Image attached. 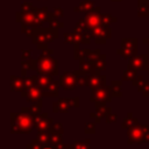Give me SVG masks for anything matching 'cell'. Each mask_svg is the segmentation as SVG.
<instances>
[{
  "mask_svg": "<svg viewBox=\"0 0 149 149\" xmlns=\"http://www.w3.org/2000/svg\"><path fill=\"white\" fill-rule=\"evenodd\" d=\"M58 62L49 54H41L37 59H26L23 66L27 70H35L38 74L55 76L58 73Z\"/></svg>",
  "mask_w": 149,
  "mask_h": 149,
  "instance_id": "obj_1",
  "label": "cell"
},
{
  "mask_svg": "<svg viewBox=\"0 0 149 149\" xmlns=\"http://www.w3.org/2000/svg\"><path fill=\"white\" fill-rule=\"evenodd\" d=\"M58 29H54L50 26L48 28L36 27L31 29V42L37 45L38 49H47L48 43L58 37Z\"/></svg>",
  "mask_w": 149,
  "mask_h": 149,
  "instance_id": "obj_2",
  "label": "cell"
},
{
  "mask_svg": "<svg viewBox=\"0 0 149 149\" xmlns=\"http://www.w3.org/2000/svg\"><path fill=\"white\" fill-rule=\"evenodd\" d=\"M12 121H10V129L12 133H22L29 134L34 128V120L33 113H12Z\"/></svg>",
  "mask_w": 149,
  "mask_h": 149,
  "instance_id": "obj_3",
  "label": "cell"
},
{
  "mask_svg": "<svg viewBox=\"0 0 149 149\" xmlns=\"http://www.w3.org/2000/svg\"><path fill=\"white\" fill-rule=\"evenodd\" d=\"M128 143H149V127L144 125H134L128 128Z\"/></svg>",
  "mask_w": 149,
  "mask_h": 149,
  "instance_id": "obj_4",
  "label": "cell"
},
{
  "mask_svg": "<svg viewBox=\"0 0 149 149\" xmlns=\"http://www.w3.org/2000/svg\"><path fill=\"white\" fill-rule=\"evenodd\" d=\"M37 84L43 91V95L47 97H57L58 94V84L52 79V76L49 74H38Z\"/></svg>",
  "mask_w": 149,
  "mask_h": 149,
  "instance_id": "obj_5",
  "label": "cell"
},
{
  "mask_svg": "<svg viewBox=\"0 0 149 149\" xmlns=\"http://www.w3.org/2000/svg\"><path fill=\"white\" fill-rule=\"evenodd\" d=\"M34 8L31 10H28V12L20 10V12L16 13V21L19 23H21V27H29V28L41 27Z\"/></svg>",
  "mask_w": 149,
  "mask_h": 149,
  "instance_id": "obj_6",
  "label": "cell"
},
{
  "mask_svg": "<svg viewBox=\"0 0 149 149\" xmlns=\"http://www.w3.org/2000/svg\"><path fill=\"white\" fill-rule=\"evenodd\" d=\"M122 47L118 49L116 52L125 58H130L136 55L137 50V40L136 38H122Z\"/></svg>",
  "mask_w": 149,
  "mask_h": 149,
  "instance_id": "obj_7",
  "label": "cell"
},
{
  "mask_svg": "<svg viewBox=\"0 0 149 149\" xmlns=\"http://www.w3.org/2000/svg\"><path fill=\"white\" fill-rule=\"evenodd\" d=\"M33 120L34 127L38 132H47L54 125V120L51 118H48L47 113H33Z\"/></svg>",
  "mask_w": 149,
  "mask_h": 149,
  "instance_id": "obj_8",
  "label": "cell"
},
{
  "mask_svg": "<svg viewBox=\"0 0 149 149\" xmlns=\"http://www.w3.org/2000/svg\"><path fill=\"white\" fill-rule=\"evenodd\" d=\"M85 23H86V28H87L88 33H91V30L93 28L102 24V14L100 12V7H94V9L92 12L86 14Z\"/></svg>",
  "mask_w": 149,
  "mask_h": 149,
  "instance_id": "obj_9",
  "label": "cell"
},
{
  "mask_svg": "<svg viewBox=\"0 0 149 149\" xmlns=\"http://www.w3.org/2000/svg\"><path fill=\"white\" fill-rule=\"evenodd\" d=\"M79 70L76 72H64L59 77V84L64 90H73L74 86L78 84L79 79Z\"/></svg>",
  "mask_w": 149,
  "mask_h": 149,
  "instance_id": "obj_10",
  "label": "cell"
},
{
  "mask_svg": "<svg viewBox=\"0 0 149 149\" xmlns=\"http://www.w3.org/2000/svg\"><path fill=\"white\" fill-rule=\"evenodd\" d=\"M111 93L108 91L107 87H98V88H93L92 90V97H91V101L95 102V107L99 106H104L105 102L111 100Z\"/></svg>",
  "mask_w": 149,
  "mask_h": 149,
  "instance_id": "obj_11",
  "label": "cell"
},
{
  "mask_svg": "<svg viewBox=\"0 0 149 149\" xmlns=\"http://www.w3.org/2000/svg\"><path fill=\"white\" fill-rule=\"evenodd\" d=\"M92 36L94 37V41L97 44H104L106 43V40L112 36V31L109 29V26L100 24L91 30Z\"/></svg>",
  "mask_w": 149,
  "mask_h": 149,
  "instance_id": "obj_12",
  "label": "cell"
},
{
  "mask_svg": "<svg viewBox=\"0 0 149 149\" xmlns=\"http://www.w3.org/2000/svg\"><path fill=\"white\" fill-rule=\"evenodd\" d=\"M42 95H43V91H42L41 86L37 84V81H36L31 87H29V90H28L27 92L22 93V97H26L27 101L33 102V104L40 102Z\"/></svg>",
  "mask_w": 149,
  "mask_h": 149,
  "instance_id": "obj_13",
  "label": "cell"
},
{
  "mask_svg": "<svg viewBox=\"0 0 149 149\" xmlns=\"http://www.w3.org/2000/svg\"><path fill=\"white\" fill-rule=\"evenodd\" d=\"M105 81L106 77L100 74V71H95L88 76V86H91L92 90L98 87H105Z\"/></svg>",
  "mask_w": 149,
  "mask_h": 149,
  "instance_id": "obj_14",
  "label": "cell"
},
{
  "mask_svg": "<svg viewBox=\"0 0 149 149\" xmlns=\"http://www.w3.org/2000/svg\"><path fill=\"white\" fill-rule=\"evenodd\" d=\"M144 62H146V55H135L130 57L128 62V68L133 69L135 71L144 69Z\"/></svg>",
  "mask_w": 149,
  "mask_h": 149,
  "instance_id": "obj_15",
  "label": "cell"
},
{
  "mask_svg": "<svg viewBox=\"0 0 149 149\" xmlns=\"http://www.w3.org/2000/svg\"><path fill=\"white\" fill-rule=\"evenodd\" d=\"M72 107L69 99L68 98H64V99H58L57 102H54V106H52V111L56 113V112H62V113H65L69 111V108Z\"/></svg>",
  "mask_w": 149,
  "mask_h": 149,
  "instance_id": "obj_16",
  "label": "cell"
},
{
  "mask_svg": "<svg viewBox=\"0 0 149 149\" xmlns=\"http://www.w3.org/2000/svg\"><path fill=\"white\" fill-rule=\"evenodd\" d=\"M94 9V1L92 0H84L81 1L77 7H74V12L78 13H84V14H88L90 12H92Z\"/></svg>",
  "mask_w": 149,
  "mask_h": 149,
  "instance_id": "obj_17",
  "label": "cell"
},
{
  "mask_svg": "<svg viewBox=\"0 0 149 149\" xmlns=\"http://www.w3.org/2000/svg\"><path fill=\"white\" fill-rule=\"evenodd\" d=\"M137 16L139 17H149V6L146 0L137 1Z\"/></svg>",
  "mask_w": 149,
  "mask_h": 149,
  "instance_id": "obj_18",
  "label": "cell"
},
{
  "mask_svg": "<svg viewBox=\"0 0 149 149\" xmlns=\"http://www.w3.org/2000/svg\"><path fill=\"white\" fill-rule=\"evenodd\" d=\"M107 88H108L112 97H121L122 95V93H121V81H113L112 85H109Z\"/></svg>",
  "mask_w": 149,
  "mask_h": 149,
  "instance_id": "obj_19",
  "label": "cell"
},
{
  "mask_svg": "<svg viewBox=\"0 0 149 149\" xmlns=\"http://www.w3.org/2000/svg\"><path fill=\"white\" fill-rule=\"evenodd\" d=\"M69 149H90V141L85 140V141H77L72 144L68 146Z\"/></svg>",
  "mask_w": 149,
  "mask_h": 149,
  "instance_id": "obj_20",
  "label": "cell"
},
{
  "mask_svg": "<svg viewBox=\"0 0 149 149\" xmlns=\"http://www.w3.org/2000/svg\"><path fill=\"white\" fill-rule=\"evenodd\" d=\"M137 123V119L136 118H134V115L132 114V113H128V115L125 118V120H123V123H122V127L123 128H129V127H132V126H134V125H136Z\"/></svg>",
  "mask_w": 149,
  "mask_h": 149,
  "instance_id": "obj_21",
  "label": "cell"
},
{
  "mask_svg": "<svg viewBox=\"0 0 149 149\" xmlns=\"http://www.w3.org/2000/svg\"><path fill=\"white\" fill-rule=\"evenodd\" d=\"M27 149H56L54 146L48 144V143H31L29 146H27Z\"/></svg>",
  "mask_w": 149,
  "mask_h": 149,
  "instance_id": "obj_22",
  "label": "cell"
},
{
  "mask_svg": "<svg viewBox=\"0 0 149 149\" xmlns=\"http://www.w3.org/2000/svg\"><path fill=\"white\" fill-rule=\"evenodd\" d=\"M116 21H118V19L115 16H113L112 14H109V13L102 14V24L104 26H109L111 23L116 22Z\"/></svg>",
  "mask_w": 149,
  "mask_h": 149,
  "instance_id": "obj_23",
  "label": "cell"
},
{
  "mask_svg": "<svg viewBox=\"0 0 149 149\" xmlns=\"http://www.w3.org/2000/svg\"><path fill=\"white\" fill-rule=\"evenodd\" d=\"M74 58L76 59H85L86 58V49H80L79 45L74 47Z\"/></svg>",
  "mask_w": 149,
  "mask_h": 149,
  "instance_id": "obj_24",
  "label": "cell"
},
{
  "mask_svg": "<svg viewBox=\"0 0 149 149\" xmlns=\"http://www.w3.org/2000/svg\"><path fill=\"white\" fill-rule=\"evenodd\" d=\"M136 76H137V74H136V71L128 68V69L123 72V74H122V80H133Z\"/></svg>",
  "mask_w": 149,
  "mask_h": 149,
  "instance_id": "obj_25",
  "label": "cell"
},
{
  "mask_svg": "<svg viewBox=\"0 0 149 149\" xmlns=\"http://www.w3.org/2000/svg\"><path fill=\"white\" fill-rule=\"evenodd\" d=\"M48 23H49V26H50L51 28H54V29H59V28H63V27H64V23H63L62 21H58L57 17H52Z\"/></svg>",
  "mask_w": 149,
  "mask_h": 149,
  "instance_id": "obj_26",
  "label": "cell"
},
{
  "mask_svg": "<svg viewBox=\"0 0 149 149\" xmlns=\"http://www.w3.org/2000/svg\"><path fill=\"white\" fill-rule=\"evenodd\" d=\"M139 91L142 92L143 97H148L149 95V81H143L139 86Z\"/></svg>",
  "mask_w": 149,
  "mask_h": 149,
  "instance_id": "obj_27",
  "label": "cell"
},
{
  "mask_svg": "<svg viewBox=\"0 0 149 149\" xmlns=\"http://www.w3.org/2000/svg\"><path fill=\"white\" fill-rule=\"evenodd\" d=\"M94 132H95L94 123H93V122H88V123H86V126H85V133H86V134H93Z\"/></svg>",
  "mask_w": 149,
  "mask_h": 149,
  "instance_id": "obj_28",
  "label": "cell"
},
{
  "mask_svg": "<svg viewBox=\"0 0 149 149\" xmlns=\"http://www.w3.org/2000/svg\"><path fill=\"white\" fill-rule=\"evenodd\" d=\"M33 8H34V6H33L30 2L23 1V2L21 3V10H22V12H28V10H31Z\"/></svg>",
  "mask_w": 149,
  "mask_h": 149,
  "instance_id": "obj_29",
  "label": "cell"
},
{
  "mask_svg": "<svg viewBox=\"0 0 149 149\" xmlns=\"http://www.w3.org/2000/svg\"><path fill=\"white\" fill-rule=\"evenodd\" d=\"M54 13H55L56 17H63V15H64V12H63L62 7H55L54 8Z\"/></svg>",
  "mask_w": 149,
  "mask_h": 149,
  "instance_id": "obj_30",
  "label": "cell"
},
{
  "mask_svg": "<svg viewBox=\"0 0 149 149\" xmlns=\"http://www.w3.org/2000/svg\"><path fill=\"white\" fill-rule=\"evenodd\" d=\"M105 119H106V122H115L116 121V115L115 114H112V112H109L105 116Z\"/></svg>",
  "mask_w": 149,
  "mask_h": 149,
  "instance_id": "obj_31",
  "label": "cell"
},
{
  "mask_svg": "<svg viewBox=\"0 0 149 149\" xmlns=\"http://www.w3.org/2000/svg\"><path fill=\"white\" fill-rule=\"evenodd\" d=\"M30 54H31V50H22V56H21L22 61L28 59L30 57Z\"/></svg>",
  "mask_w": 149,
  "mask_h": 149,
  "instance_id": "obj_32",
  "label": "cell"
},
{
  "mask_svg": "<svg viewBox=\"0 0 149 149\" xmlns=\"http://www.w3.org/2000/svg\"><path fill=\"white\" fill-rule=\"evenodd\" d=\"M142 79H143V77L137 74V76H136V77H135V78L132 80V83H133V85H134V86H137V85H139V84L142 81Z\"/></svg>",
  "mask_w": 149,
  "mask_h": 149,
  "instance_id": "obj_33",
  "label": "cell"
},
{
  "mask_svg": "<svg viewBox=\"0 0 149 149\" xmlns=\"http://www.w3.org/2000/svg\"><path fill=\"white\" fill-rule=\"evenodd\" d=\"M144 70L149 72V55H146V62H144Z\"/></svg>",
  "mask_w": 149,
  "mask_h": 149,
  "instance_id": "obj_34",
  "label": "cell"
},
{
  "mask_svg": "<svg viewBox=\"0 0 149 149\" xmlns=\"http://www.w3.org/2000/svg\"><path fill=\"white\" fill-rule=\"evenodd\" d=\"M144 44H148V50H149V36L148 37H146V38H143V41H142Z\"/></svg>",
  "mask_w": 149,
  "mask_h": 149,
  "instance_id": "obj_35",
  "label": "cell"
},
{
  "mask_svg": "<svg viewBox=\"0 0 149 149\" xmlns=\"http://www.w3.org/2000/svg\"><path fill=\"white\" fill-rule=\"evenodd\" d=\"M112 1H115V2H118V1H121V0H112Z\"/></svg>",
  "mask_w": 149,
  "mask_h": 149,
  "instance_id": "obj_36",
  "label": "cell"
},
{
  "mask_svg": "<svg viewBox=\"0 0 149 149\" xmlns=\"http://www.w3.org/2000/svg\"><path fill=\"white\" fill-rule=\"evenodd\" d=\"M65 148H66V149H69V147H68V146H65Z\"/></svg>",
  "mask_w": 149,
  "mask_h": 149,
  "instance_id": "obj_37",
  "label": "cell"
},
{
  "mask_svg": "<svg viewBox=\"0 0 149 149\" xmlns=\"http://www.w3.org/2000/svg\"><path fill=\"white\" fill-rule=\"evenodd\" d=\"M148 51H149V50H148Z\"/></svg>",
  "mask_w": 149,
  "mask_h": 149,
  "instance_id": "obj_38",
  "label": "cell"
}]
</instances>
